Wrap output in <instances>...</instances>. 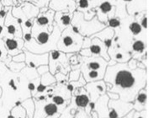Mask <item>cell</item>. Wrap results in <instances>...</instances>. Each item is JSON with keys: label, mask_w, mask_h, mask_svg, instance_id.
Returning a JSON list of instances; mask_svg holds the SVG:
<instances>
[{"label": "cell", "mask_w": 154, "mask_h": 118, "mask_svg": "<svg viewBox=\"0 0 154 118\" xmlns=\"http://www.w3.org/2000/svg\"><path fill=\"white\" fill-rule=\"evenodd\" d=\"M104 81L111 84L109 92L118 94L121 101L132 102L139 90L146 87V69H131L126 63H116L107 66Z\"/></svg>", "instance_id": "6da1fadb"}, {"label": "cell", "mask_w": 154, "mask_h": 118, "mask_svg": "<svg viewBox=\"0 0 154 118\" xmlns=\"http://www.w3.org/2000/svg\"><path fill=\"white\" fill-rule=\"evenodd\" d=\"M31 35L32 38L30 41L24 44L25 50L36 54H44L52 50H57V45L61 36V30L55 22L53 23V30L50 32L47 26H41L34 20Z\"/></svg>", "instance_id": "7a4b0ae2"}, {"label": "cell", "mask_w": 154, "mask_h": 118, "mask_svg": "<svg viewBox=\"0 0 154 118\" xmlns=\"http://www.w3.org/2000/svg\"><path fill=\"white\" fill-rule=\"evenodd\" d=\"M107 66L108 62L101 57H86L81 56L80 71L86 83L104 79Z\"/></svg>", "instance_id": "3957f363"}, {"label": "cell", "mask_w": 154, "mask_h": 118, "mask_svg": "<svg viewBox=\"0 0 154 118\" xmlns=\"http://www.w3.org/2000/svg\"><path fill=\"white\" fill-rule=\"evenodd\" d=\"M71 25L75 32L79 33L83 37H91L107 26L106 24L100 22L97 16H94L90 20H86L83 13L77 10L73 12Z\"/></svg>", "instance_id": "277c9868"}, {"label": "cell", "mask_w": 154, "mask_h": 118, "mask_svg": "<svg viewBox=\"0 0 154 118\" xmlns=\"http://www.w3.org/2000/svg\"><path fill=\"white\" fill-rule=\"evenodd\" d=\"M83 36L78 32H75L72 25L61 32V36L57 42V50L68 53H79L82 49Z\"/></svg>", "instance_id": "5b68a950"}, {"label": "cell", "mask_w": 154, "mask_h": 118, "mask_svg": "<svg viewBox=\"0 0 154 118\" xmlns=\"http://www.w3.org/2000/svg\"><path fill=\"white\" fill-rule=\"evenodd\" d=\"M48 54V66L51 73L54 75L56 73L60 72L63 74H68L71 71V67L67 54L58 50L51 51Z\"/></svg>", "instance_id": "8992f818"}, {"label": "cell", "mask_w": 154, "mask_h": 118, "mask_svg": "<svg viewBox=\"0 0 154 118\" xmlns=\"http://www.w3.org/2000/svg\"><path fill=\"white\" fill-rule=\"evenodd\" d=\"M90 8H94L98 20L106 24L109 18L115 17L116 8L109 0H90Z\"/></svg>", "instance_id": "52a82bcc"}, {"label": "cell", "mask_w": 154, "mask_h": 118, "mask_svg": "<svg viewBox=\"0 0 154 118\" xmlns=\"http://www.w3.org/2000/svg\"><path fill=\"white\" fill-rule=\"evenodd\" d=\"M79 54L82 57H101L109 62V57L108 54V47L104 45V43L100 39L96 37L91 38V45L88 48L81 49Z\"/></svg>", "instance_id": "ba28073f"}, {"label": "cell", "mask_w": 154, "mask_h": 118, "mask_svg": "<svg viewBox=\"0 0 154 118\" xmlns=\"http://www.w3.org/2000/svg\"><path fill=\"white\" fill-rule=\"evenodd\" d=\"M49 100L50 99H46L45 101H42L34 100L35 109L33 118H46V116H53L55 114L58 113V107L52 101H49Z\"/></svg>", "instance_id": "9c48e42d"}, {"label": "cell", "mask_w": 154, "mask_h": 118, "mask_svg": "<svg viewBox=\"0 0 154 118\" xmlns=\"http://www.w3.org/2000/svg\"><path fill=\"white\" fill-rule=\"evenodd\" d=\"M12 10V9H11ZM11 10L8 11L4 20V28L6 31L5 37L22 38V29L16 19L12 15Z\"/></svg>", "instance_id": "30bf717a"}, {"label": "cell", "mask_w": 154, "mask_h": 118, "mask_svg": "<svg viewBox=\"0 0 154 118\" xmlns=\"http://www.w3.org/2000/svg\"><path fill=\"white\" fill-rule=\"evenodd\" d=\"M86 89L88 94L89 95L90 101H95L98 100V98L103 95L106 94V84L104 79L94 81V82H88L83 86Z\"/></svg>", "instance_id": "8fae6325"}, {"label": "cell", "mask_w": 154, "mask_h": 118, "mask_svg": "<svg viewBox=\"0 0 154 118\" xmlns=\"http://www.w3.org/2000/svg\"><path fill=\"white\" fill-rule=\"evenodd\" d=\"M23 51L25 54V63L26 66L32 68H37L41 65H48V53L36 54L32 53L29 51L23 48Z\"/></svg>", "instance_id": "7c38bea8"}, {"label": "cell", "mask_w": 154, "mask_h": 118, "mask_svg": "<svg viewBox=\"0 0 154 118\" xmlns=\"http://www.w3.org/2000/svg\"><path fill=\"white\" fill-rule=\"evenodd\" d=\"M2 40L4 42L8 54L10 55L11 57L20 54L23 51L25 41L22 38L4 37Z\"/></svg>", "instance_id": "4fadbf2b"}, {"label": "cell", "mask_w": 154, "mask_h": 118, "mask_svg": "<svg viewBox=\"0 0 154 118\" xmlns=\"http://www.w3.org/2000/svg\"><path fill=\"white\" fill-rule=\"evenodd\" d=\"M48 7L55 12L72 13L76 10L75 0H50Z\"/></svg>", "instance_id": "5bb4252c"}, {"label": "cell", "mask_w": 154, "mask_h": 118, "mask_svg": "<svg viewBox=\"0 0 154 118\" xmlns=\"http://www.w3.org/2000/svg\"><path fill=\"white\" fill-rule=\"evenodd\" d=\"M125 4V10L130 16H135L146 10V0H122Z\"/></svg>", "instance_id": "9a60e30c"}, {"label": "cell", "mask_w": 154, "mask_h": 118, "mask_svg": "<svg viewBox=\"0 0 154 118\" xmlns=\"http://www.w3.org/2000/svg\"><path fill=\"white\" fill-rule=\"evenodd\" d=\"M109 108H113L116 110L118 114V117L121 118L129 113L131 110H133V104L132 102H125V101L119 100H109Z\"/></svg>", "instance_id": "2e32d148"}, {"label": "cell", "mask_w": 154, "mask_h": 118, "mask_svg": "<svg viewBox=\"0 0 154 118\" xmlns=\"http://www.w3.org/2000/svg\"><path fill=\"white\" fill-rule=\"evenodd\" d=\"M54 15L55 11L50 9L46 13H39L36 18L35 20L38 25L41 26H47L48 30L52 32L53 30V23H54Z\"/></svg>", "instance_id": "e0dca14e"}, {"label": "cell", "mask_w": 154, "mask_h": 118, "mask_svg": "<svg viewBox=\"0 0 154 118\" xmlns=\"http://www.w3.org/2000/svg\"><path fill=\"white\" fill-rule=\"evenodd\" d=\"M76 10L83 14L86 20H90L96 16V11L94 8H90V0H75Z\"/></svg>", "instance_id": "ac0fdd59"}, {"label": "cell", "mask_w": 154, "mask_h": 118, "mask_svg": "<svg viewBox=\"0 0 154 118\" xmlns=\"http://www.w3.org/2000/svg\"><path fill=\"white\" fill-rule=\"evenodd\" d=\"M109 100V97L105 94L99 97L98 100L94 101V111L97 112L99 118H108Z\"/></svg>", "instance_id": "d6986e66"}, {"label": "cell", "mask_w": 154, "mask_h": 118, "mask_svg": "<svg viewBox=\"0 0 154 118\" xmlns=\"http://www.w3.org/2000/svg\"><path fill=\"white\" fill-rule=\"evenodd\" d=\"M72 14H72V13H65L61 12V11L55 12L54 22L58 26L61 32L71 25Z\"/></svg>", "instance_id": "ffe728a7"}, {"label": "cell", "mask_w": 154, "mask_h": 118, "mask_svg": "<svg viewBox=\"0 0 154 118\" xmlns=\"http://www.w3.org/2000/svg\"><path fill=\"white\" fill-rule=\"evenodd\" d=\"M146 102H147V89L146 87L139 90V92L135 96L133 104V110L135 111H142L146 110Z\"/></svg>", "instance_id": "44dd1931"}, {"label": "cell", "mask_w": 154, "mask_h": 118, "mask_svg": "<svg viewBox=\"0 0 154 118\" xmlns=\"http://www.w3.org/2000/svg\"><path fill=\"white\" fill-rule=\"evenodd\" d=\"M114 35H115V30L108 27V26H106L104 30H100V32H98V33L94 34L90 38L96 37L100 39V41L104 42V45L106 46V47H108L109 49V46H111V44H112V39Z\"/></svg>", "instance_id": "7402d4cb"}, {"label": "cell", "mask_w": 154, "mask_h": 118, "mask_svg": "<svg viewBox=\"0 0 154 118\" xmlns=\"http://www.w3.org/2000/svg\"><path fill=\"white\" fill-rule=\"evenodd\" d=\"M22 7V10L25 14V17L27 18V20H31V19H35L36 18L38 14L40 12V8L35 6L33 4L29 3V2H24L21 4Z\"/></svg>", "instance_id": "603a6c76"}, {"label": "cell", "mask_w": 154, "mask_h": 118, "mask_svg": "<svg viewBox=\"0 0 154 118\" xmlns=\"http://www.w3.org/2000/svg\"><path fill=\"white\" fill-rule=\"evenodd\" d=\"M21 106L26 111V116L25 118H33L35 113V102L32 97L27 98L26 100L21 102Z\"/></svg>", "instance_id": "cb8c5ba5"}, {"label": "cell", "mask_w": 154, "mask_h": 118, "mask_svg": "<svg viewBox=\"0 0 154 118\" xmlns=\"http://www.w3.org/2000/svg\"><path fill=\"white\" fill-rule=\"evenodd\" d=\"M133 20L131 22H130L129 25H128V28H129V30L131 36H140L142 33V28L140 23H139V20L137 18V16H133Z\"/></svg>", "instance_id": "d4e9b609"}, {"label": "cell", "mask_w": 154, "mask_h": 118, "mask_svg": "<svg viewBox=\"0 0 154 118\" xmlns=\"http://www.w3.org/2000/svg\"><path fill=\"white\" fill-rule=\"evenodd\" d=\"M11 61H12V57L8 54L3 40L0 39V62H4L5 66L8 67Z\"/></svg>", "instance_id": "484cf974"}, {"label": "cell", "mask_w": 154, "mask_h": 118, "mask_svg": "<svg viewBox=\"0 0 154 118\" xmlns=\"http://www.w3.org/2000/svg\"><path fill=\"white\" fill-rule=\"evenodd\" d=\"M21 74L25 77L26 79L28 80H32L36 79L40 76L38 75L37 70L36 68H32V67H29L27 66H25L22 70L20 71Z\"/></svg>", "instance_id": "4316f807"}, {"label": "cell", "mask_w": 154, "mask_h": 118, "mask_svg": "<svg viewBox=\"0 0 154 118\" xmlns=\"http://www.w3.org/2000/svg\"><path fill=\"white\" fill-rule=\"evenodd\" d=\"M41 84L45 86H51L57 84V79L53 74H51L50 72H47L46 73L42 74L41 77Z\"/></svg>", "instance_id": "83f0119b"}, {"label": "cell", "mask_w": 154, "mask_h": 118, "mask_svg": "<svg viewBox=\"0 0 154 118\" xmlns=\"http://www.w3.org/2000/svg\"><path fill=\"white\" fill-rule=\"evenodd\" d=\"M40 84H41V78L40 77H38L35 79L29 80V82L27 84V88L30 92V96H35V95L36 94V88Z\"/></svg>", "instance_id": "f1b7e54d"}, {"label": "cell", "mask_w": 154, "mask_h": 118, "mask_svg": "<svg viewBox=\"0 0 154 118\" xmlns=\"http://www.w3.org/2000/svg\"><path fill=\"white\" fill-rule=\"evenodd\" d=\"M10 114L14 118H25L26 116V111L21 106V105H18V106H14L10 110Z\"/></svg>", "instance_id": "f546056e"}, {"label": "cell", "mask_w": 154, "mask_h": 118, "mask_svg": "<svg viewBox=\"0 0 154 118\" xmlns=\"http://www.w3.org/2000/svg\"><path fill=\"white\" fill-rule=\"evenodd\" d=\"M106 25L113 30L118 29L121 26V20L120 18L116 16L112 17V18H109Z\"/></svg>", "instance_id": "4dcf8cb0"}, {"label": "cell", "mask_w": 154, "mask_h": 118, "mask_svg": "<svg viewBox=\"0 0 154 118\" xmlns=\"http://www.w3.org/2000/svg\"><path fill=\"white\" fill-rule=\"evenodd\" d=\"M26 66L25 63H15L14 61H11L8 64V67L12 71V73H20V71Z\"/></svg>", "instance_id": "1f68e13d"}, {"label": "cell", "mask_w": 154, "mask_h": 118, "mask_svg": "<svg viewBox=\"0 0 154 118\" xmlns=\"http://www.w3.org/2000/svg\"><path fill=\"white\" fill-rule=\"evenodd\" d=\"M69 84H71V86L73 88V90H74L75 88H79V87H83L86 84V81L84 80L83 75L81 74L80 77H79V79L77 81H70Z\"/></svg>", "instance_id": "d6a6232c"}, {"label": "cell", "mask_w": 154, "mask_h": 118, "mask_svg": "<svg viewBox=\"0 0 154 118\" xmlns=\"http://www.w3.org/2000/svg\"><path fill=\"white\" fill-rule=\"evenodd\" d=\"M80 75H81L80 68L79 69H76V70H71V71L68 73V79H69V82L70 81H77L79 79Z\"/></svg>", "instance_id": "836d02e7"}, {"label": "cell", "mask_w": 154, "mask_h": 118, "mask_svg": "<svg viewBox=\"0 0 154 118\" xmlns=\"http://www.w3.org/2000/svg\"><path fill=\"white\" fill-rule=\"evenodd\" d=\"M26 2L31 3L35 6H36L40 8L42 7H44V6H48L50 0H26Z\"/></svg>", "instance_id": "e575fe53"}, {"label": "cell", "mask_w": 154, "mask_h": 118, "mask_svg": "<svg viewBox=\"0 0 154 118\" xmlns=\"http://www.w3.org/2000/svg\"><path fill=\"white\" fill-rule=\"evenodd\" d=\"M140 25L142 26V30H146L147 29V14H146V11H144L142 13V16H141V19H140Z\"/></svg>", "instance_id": "d590c367"}, {"label": "cell", "mask_w": 154, "mask_h": 118, "mask_svg": "<svg viewBox=\"0 0 154 118\" xmlns=\"http://www.w3.org/2000/svg\"><path fill=\"white\" fill-rule=\"evenodd\" d=\"M12 61L15 63H24L25 61V54L24 51H22L20 54H17L12 57Z\"/></svg>", "instance_id": "8d00e7d4"}, {"label": "cell", "mask_w": 154, "mask_h": 118, "mask_svg": "<svg viewBox=\"0 0 154 118\" xmlns=\"http://www.w3.org/2000/svg\"><path fill=\"white\" fill-rule=\"evenodd\" d=\"M11 9H12V6H3L2 9L0 10V19L5 20V17L7 15V14Z\"/></svg>", "instance_id": "74e56055"}, {"label": "cell", "mask_w": 154, "mask_h": 118, "mask_svg": "<svg viewBox=\"0 0 154 118\" xmlns=\"http://www.w3.org/2000/svg\"><path fill=\"white\" fill-rule=\"evenodd\" d=\"M36 70H37L38 75L41 77L42 74H44V73H46L47 72H49V66L48 65H41V66H39L36 68Z\"/></svg>", "instance_id": "f35d334b"}, {"label": "cell", "mask_w": 154, "mask_h": 118, "mask_svg": "<svg viewBox=\"0 0 154 118\" xmlns=\"http://www.w3.org/2000/svg\"><path fill=\"white\" fill-rule=\"evenodd\" d=\"M137 59H134L131 58L130 59L129 61L127 62V65H128V67L131 68V69H136V68H137Z\"/></svg>", "instance_id": "ab89813d"}, {"label": "cell", "mask_w": 154, "mask_h": 118, "mask_svg": "<svg viewBox=\"0 0 154 118\" xmlns=\"http://www.w3.org/2000/svg\"><path fill=\"white\" fill-rule=\"evenodd\" d=\"M133 118H146V110L142 111H135Z\"/></svg>", "instance_id": "60d3db41"}, {"label": "cell", "mask_w": 154, "mask_h": 118, "mask_svg": "<svg viewBox=\"0 0 154 118\" xmlns=\"http://www.w3.org/2000/svg\"><path fill=\"white\" fill-rule=\"evenodd\" d=\"M91 45V38L90 37H83V46H82V49H85V48H88Z\"/></svg>", "instance_id": "b9f144b4"}, {"label": "cell", "mask_w": 154, "mask_h": 118, "mask_svg": "<svg viewBox=\"0 0 154 118\" xmlns=\"http://www.w3.org/2000/svg\"><path fill=\"white\" fill-rule=\"evenodd\" d=\"M106 95H107V96L109 97V100H119L120 99V96H119V95L116 94V93H114V92H109L107 91L106 92Z\"/></svg>", "instance_id": "7bdbcfd3"}, {"label": "cell", "mask_w": 154, "mask_h": 118, "mask_svg": "<svg viewBox=\"0 0 154 118\" xmlns=\"http://www.w3.org/2000/svg\"><path fill=\"white\" fill-rule=\"evenodd\" d=\"M108 118H119L116 110L113 109V108H109Z\"/></svg>", "instance_id": "ee69618b"}, {"label": "cell", "mask_w": 154, "mask_h": 118, "mask_svg": "<svg viewBox=\"0 0 154 118\" xmlns=\"http://www.w3.org/2000/svg\"><path fill=\"white\" fill-rule=\"evenodd\" d=\"M134 113H135V110H131L129 113H127L125 116H124L123 117L121 118H133Z\"/></svg>", "instance_id": "f6af8a7d"}, {"label": "cell", "mask_w": 154, "mask_h": 118, "mask_svg": "<svg viewBox=\"0 0 154 118\" xmlns=\"http://www.w3.org/2000/svg\"><path fill=\"white\" fill-rule=\"evenodd\" d=\"M49 10V7L48 6H44V7H42L40 8V12L39 13H46Z\"/></svg>", "instance_id": "bcb514c9"}, {"label": "cell", "mask_w": 154, "mask_h": 118, "mask_svg": "<svg viewBox=\"0 0 154 118\" xmlns=\"http://www.w3.org/2000/svg\"><path fill=\"white\" fill-rule=\"evenodd\" d=\"M90 118H99L97 112L94 111H94H92L91 115H90Z\"/></svg>", "instance_id": "7dc6e473"}, {"label": "cell", "mask_w": 154, "mask_h": 118, "mask_svg": "<svg viewBox=\"0 0 154 118\" xmlns=\"http://www.w3.org/2000/svg\"><path fill=\"white\" fill-rule=\"evenodd\" d=\"M60 115H61V113H57L55 114V115H53V116H46V118H58L59 116H60Z\"/></svg>", "instance_id": "c3c4849f"}, {"label": "cell", "mask_w": 154, "mask_h": 118, "mask_svg": "<svg viewBox=\"0 0 154 118\" xmlns=\"http://www.w3.org/2000/svg\"><path fill=\"white\" fill-rule=\"evenodd\" d=\"M2 95H3V90H2V88L0 87V98L2 96Z\"/></svg>", "instance_id": "681fc988"}, {"label": "cell", "mask_w": 154, "mask_h": 118, "mask_svg": "<svg viewBox=\"0 0 154 118\" xmlns=\"http://www.w3.org/2000/svg\"><path fill=\"white\" fill-rule=\"evenodd\" d=\"M2 8H3V4L1 3V0H0V10L2 9Z\"/></svg>", "instance_id": "f907efd6"}]
</instances>
